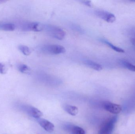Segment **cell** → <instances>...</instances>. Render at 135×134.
I'll return each instance as SVG.
<instances>
[{
	"instance_id": "6da1fadb",
	"label": "cell",
	"mask_w": 135,
	"mask_h": 134,
	"mask_svg": "<svg viewBox=\"0 0 135 134\" xmlns=\"http://www.w3.org/2000/svg\"><path fill=\"white\" fill-rule=\"evenodd\" d=\"M51 37L58 40L64 39L66 35L65 31L57 26L52 25H45L44 30Z\"/></svg>"
},
{
	"instance_id": "7a4b0ae2",
	"label": "cell",
	"mask_w": 135,
	"mask_h": 134,
	"mask_svg": "<svg viewBox=\"0 0 135 134\" xmlns=\"http://www.w3.org/2000/svg\"><path fill=\"white\" fill-rule=\"evenodd\" d=\"M43 52L51 55H57L65 52L64 46L57 44H47L43 46L41 49Z\"/></svg>"
},
{
	"instance_id": "3957f363",
	"label": "cell",
	"mask_w": 135,
	"mask_h": 134,
	"mask_svg": "<svg viewBox=\"0 0 135 134\" xmlns=\"http://www.w3.org/2000/svg\"><path fill=\"white\" fill-rule=\"evenodd\" d=\"M117 116H113L106 120L99 130L98 134H111L112 133L116 123L117 122Z\"/></svg>"
},
{
	"instance_id": "277c9868",
	"label": "cell",
	"mask_w": 135,
	"mask_h": 134,
	"mask_svg": "<svg viewBox=\"0 0 135 134\" xmlns=\"http://www.w3.org/2000/svg\"><path fill=\"white\" fill-rule=\"evenodd\" d=\"M94 13L97 16L108 23H113L116 20L115 15L108 11L102 9H97L95 10Z\"/></svg>"
},
{
	"instance_id": "5b68a950",
	"label": "cell",
	"mask_w": 135,
	"mask_h": 134,
	"mask_svg": "<svg viewBox=\"0 0 135 134\" xmlns=\"http://www.w3.org/2000/svg\"><path fill=\"white\" fill-rule=\"evenodd\" d=\"M45 25L38 22H29L23 25L22 29L25 31H34L36 32L44 30Z\"/></svg>"
},
{
	"instance_id": "8992f818",
	"label": "cell",
	"mask_w": 135,
	"mask_h": 134,
	"mask_svg": "<svg viewBox=\"0 0 135 134\" xmlns=\"http://www.w3.org/2000/svg\"><path fill=\"white\" fill-rule=\"evenodd\" d=\"M103 107L105 110L114 115L119 114L122 111V108L120 105L109 101L104 102Z\"/></svg>"
},
{
	"instance_id": "52a82bcc",
	"label": "cell",
	"mask_w": 135,
	"mask_h": 134,
	"mask_svg": "<svg viewBox=\"0 0 135 134\" xmlns=\"http://www.w3.org/2000/svg\"><path fill=\"white\" fill-rule=\"evenodd\" d=\"M37 121L40 125L46 131L49 133H51L54 131V126L50 121L41 118L37 119Z\"/></svg>"
},
{
	"instance_id": "ba28073f",
	"label": "cell",
	"mask_w": 135,
	"mask_h": 134,
	"mask_svg": "<svg viewBox=\"0 0 135 134\" xmlns=\"http://www.w3.org/2000/svg\"><path fill=\"white\" fill-rule=\"evenodd\" d=\"M84 63L87 67L95 71H100L103 68L102 66L100 64L90 60H86L84 61Z\"/></svg>"
},
{
	"instance_id": "9c48e42d",
	"label": "cell",
	"mask_w": 135,
	"mask_h": 134,
	"mask_svg": "<svg viewBox=\"0 0 135 134\" xmlns=\"http://www.w3.org/2000/svg\"><path fill=\"white\" fill-rule=\"evenodd\" d=\"M27 111L30 115L35 119H39L42 116V113L41 111L34 107H28L27 109Z\"/></svg>"
},
{
	"instance_id": "30bf717a",
	"label": "cell",
	"mask_w": 135,
	"mask_h": 134,
	"mask_svg": "<svg viewBox=\"0 0 135 134\" xmlns=\"http://www.w3.org/2000/svg\"><path fill=\"white\" fill-rule=\"evenodd\" d=\"M63 108L67 113L72 116L76 115L78 112V108L73 105H65Z\"/></svg>"
},
{
	"instance_id": "8fae6325",
	"label": "cell",
	"mask_w": 135,
	"mask_h": 134,
	"mask_svg": "<svg viewBox=\"0 0 135 134\" xmlns=\"http://www.w3.org/2000/svg\"><path fill=\"white\" fill-rule=\"evenodd\" d=\"M68 129L71 134H85V130L78 126H69L68 127Z\"/></svg>"
},
{
	"instance_id": "7c38bea8",
	"label": "cell",
	"mask_w": 135,
	"mask_h": 134,
	"mask_svg": "<svg viewBox=\"0 0 135 134\" xmlns=\"http://www.w3.org/2000/svg\"><path fill=\"white\" fill-rule=\"evenodd\" d=\"M120 64L124 68H127L128 70L131 71L135 72V65L131 63L130 62L125 60H120L119 62Z\"/></svg>"
},
{
	"instance_id": "4fadbf2b",
	"label": "cell",
	"mask_w": 135,
	"mask_h": 134,
	"mask_svg": "<svg viewBox=\"0 0 135 134\" xmlns=\"http://www.w3.org/2000/svg\"><path fill=\"white\" fill-rule=\"evenodd\" d=\"M101 41L103 42V43H105L108 46H109L111 49L114 50V51L116 52H118L119 53H124L125 52L124 50L123 49L119 48V47H117V46H115L113 45V44H112L111 42H109L108 41L105 40V39H102L101 40Z\"/></svg>"
},
{
	"instance_id": "5bb4252c",
	"label": "cell",
	"mask_w": 135,
	"mask_h": 134,
	"mask_svg": "<svg viewBox=\"0 0 135 134\" xmlns=\"http://www.w3.org/2000/svg\"><path fill=\"white\" fill-rule=\"evenodd\" d=\"M15 26L13 24L4 23L1 24L0 30L7 31H13L15 29Z\"/></svg>"
},
{
	"instance_id": "9a60e30c",
	"label": "cell",
	"mask_w": 135,
	"mask_h": 134,
	"mask_svg": "<svg viewBox=\"0 0 135 134\" xmlns=\"http://www.w3.org/2000/svg\"><path fill=\"white\" fill-rule=\"evenodd\" d=\"M19 71L21 73L23 74H30L31 72V70L30 68L26 65L21 64L18 66Z\"/></svg>"
},
{
	"instance_id": "2e32d148",
	"label": "cell",
	"mask_w": 135,
	"mask_h": 134,
	"mask_svg": "<svg viewBox=\"0 0 135 134\" xmlns=\"http://www.w3.org/2000/svg\"><path fill=\"white\" fill-rule=\"evenodd\" d=\"M20 51L25 56H28L31 54V50L29 47L27 46L21 45L18 47Z\"/></svg>"
},
{
	"instance_id": "e0dca14e",
	"label": "cell",
	"mask_w": 135,
	"mask_h": 134,
	"mask_svg": "<svg viewBox=\"0 0 135 134\" xmlns=\"http://www.w3.org/2000/svg\"><path fill=\"white\" fill-rule=\"evenodd\" d=\"M71 28L74 30L79 32V33H84V30L81 28L79 26H78V25L74 24V25H72Z\"/></svg>"
},
{
	"instance_id": "ac0fdd59",
	"label": "cell",
	"mask_w": 135,
	"mask_h": 134,
	"mask_svg": "<svg viewBox=\"0 0 135 134\" xmlns=\"http://www.w3.org/2000/svg\"><path fill=\"white\" fill-rule=\"evenodd\" d=\"M5 73V68L4 66L1 63H0V73L4 74Z\"/></svg>"
},
{
	"instance_id": "d6986e66",
	"label": "cell",
	"mask_w": 135,
	"mask_h": 134,
	"mask_svg": "<svg viewBox=\"0 0 135 134\" xmlns=\"http://www.w3.org/2000/svg\"><path fill=\"white\" fill-rule=\"evenodd\" d=\"M82 3L85 5L86 6H89V7H91L92 6V3L91 1H82Z\"/></svg>"
},
{
	"instance_id": "ffe728a7",
	"label": "cell",
	"mask_w": 135,
	"mask_h": 134,
	"mask_svg": "<svg viewBox=\"0 0 135 134\" xmlns=\"http://www.w3.org/2000/svg\"><path fill=\"white\" fill-rule=\"evenodd\" d=\"M131 2H135V0H134V1H131Z\"/></svg>"
},
{
	"instance_id": "44dd1931",
	"label": "cell",
	"mask_w": 135,
	"mask_h": 134,
	"mask_svg": "<svg viewBox=\"0 0 135 134\" xmlns=\"http://www.w3.org/2000/svg\"><path fill=\"white\" fill-rule=\"evenodd\" d=\"M1 23H0V25H1Z\"/></svg>"
}]
</instances>
